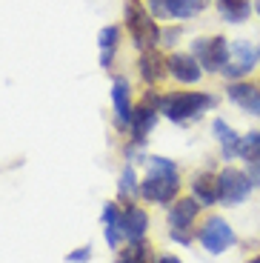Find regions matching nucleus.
<instances>
[{
    "instance_id": "nucleus-1",
    "label": "nucleus",
    "mask_w": 260,
    "mask_h": 263,
    "mask_svg": "<svg viewBox=\"0 0 260 263\" xmlns=\"http://www.w3.org/2000/svg\"><path fill=\"white\" fill-rule=\"evenodd\" d=\"M149 178L140 183V195L146 200H157V203H169L180 189V172L172 160L166 158H149Z\"/></svg>"
},
{
    "instance_id": "nucleus-2",
    "label": "nucleus",
    "mask_w": 260,
    "mask_h": 263,
    "mask_svg": "<svg viewBox=\"0 0 260 263\" xmlns=\"http://www.w3.org/2000/svg\"><path fill=\"white\" fill-rule=\"evenodd\" d=\"M215 103V98H209L203 92H177V95H169V98L160 100V109L166 118L172 120H192L209 109V106Z\"/></svg>"
},
{
    "instance_id": "nucleus-3",
    "label": "nucleus",
    "mask_w": 260,
    "mask_h": 263,
    "mask_svg": "<svg viewBox=\"0 0 260 263\" xmlns=\"http://www.w3.org/2000/svg\"><path fill=\"white\" fill-rule=\"evenodd\" d=\"M126 23H129V32H132V37H135V43L140 49H155L157 46L160 29H157L155 17H152L140 3H129V6H126Z\"/></svg>"
},
{
    "instance_id": "nucleus-4",
    "label": "nucleus",
    "mask_w": 260,
    "mask_h": 263,
    "mask_svg": "<svg viewBox=\"0 0 260 263\" xmlns=\"http://www.w3.org/2000/svg\"><path fill=\"white\" fill-rule=\"evenodd\" d=\"M195 58L203 72H223L229 60L226 37H200L195 40Z\"/></svg>"
},
{
    "instance_id": "nucleus-5",
    "label": "nucleus",
    "mask_w": 260,
    "mask_h": 263,
    "mask_svg": "<svg viewBox=\"0 0 260 263\" xmlns=\"http://www.w3.org/2000/svg\"><path fill=\"white\" fill-rule=\"evenodd\" d=\"M234 229L223 220V217H217V215H212L203 223V229H200V243H203V249L206 252H212V255H220V252H226L229 246H234Z\"/></svg>"
},
{
    "instance_id": "nucleus-6",
    "label": "nucleus",
    "mask_w": 260,
    "mask_h": 263,
    "mask_svg": "<svg viewBox=\"0 0 260 263\" xmlns=\"http://www.w3.org/2000/svg\"><path fill=\"white\" fill-rule=\"evenodd\" d=\"M252 192V180H249L246 172L240 169H226L220 175V200L229 206H237L243 203Z\"/></svg>"
},
{
    "instance_id": "nucleus-7",
    "label": "nucleus",
    "mask_w": 260,
    "mask_h": 263,
    "mask_svg": "<svg viewBox=\"0 0 260 263\" xmlns=\"http://www.w3.org/2000/svg\"><path fill=\"white\" fill-rule=\"evenodd\" d=\"M157 106H160V100L155 98V92H149L135 106V112H132V135L137 140H143L152 132V126L157 123Z\"/></svg>"
},
{
    "instance_id": "nucleus-8",
    "label": "nucleus",
    "mask_w": 260,
    "mask_h": 263,
    "mask_svg": "<svg viewBox=\"0 0 260 263\" xmlns=\"http://www.w3.org/2000/svg\"><path fill=\"white\" fill-rule=\"evenodd\" d=\"M166 66H169V72H172V78L175 80H180V83H197L200 80V74H203V69H200V63H197L192 54H169L166 58Z\"/></svg>"
},
{
    "instance_id": "nucleus-9",
    "label": "nucleus",
    "mask_w": 260,
    "mask_h": 263,
    "mask_svg": "<svg viewBox=\"0 0 260 263\" xmlns=\"http://www.w3.org/2000/svg\"><path fill=\"white\" fill-rule=\"evenodd\" d=\"M192 192H195V200L203 206H212L220 200V178H215L212 172H197L192 178Z\"/></svg>"
},
{
    "instance_id": "nucleus-10",
    "label": "nucleus",
    "mask_w": 260,
    "mask_h": 263,
    "mask_svg": "<svg viewBox=\"0 0 260 263\" xmlns=\"http://www.w3.org/2000/svg\"><path fill=\"white\" fill-rule=\"evenodd\" d=\"M146 212L137 209V206H129V209L120 212V232H123V237H129L132 243L135 240H143L146 235Z\"/></svg>"
},
{
    "instance_id": "nucleus-11",
    "label": "nucleus",
    "mask_w": 260,
    "mask_h": 263,
    "mask_svg": "<svg viewBox=\"0 0 260 263\" xmlns=\"http://www.w3.org/2000/svg\"><path fill=\"white\" fill-rule=\"evenodd\" d=\"M229 100L260 118V92L254 89L252 83H232L229 86Z\"/></svg>"
},
{
    "instance_id": "nucleus-12",
    "label": "nucleus",
    "mask_w": 260,
    "mask_h": 263,
    "mask_svg": "<svg viewBox=\"0 0 260 263\" xmlns=\"http://www.w3.org/2000/svg\"><path fill=\"white\" fill-rule=\"evenodd\" d=\"M112 103H115L117 123H120V126L132 123V98H129V83H126L123 78L115 80V86H112Z\"/></svg>"
},
{
    "instance_id": "nucleus-13",
    "label": "nucleus",
    "mask_w": 260,
    "mask_h": 263,
    "mask_svg": "<svg viewBox=\"0 0 260 263\" xmlns=\"http://www.w3.org/2000/svg\"><path fill=\"white\" fill-rule=\"evenodd\" d=\"M197 212H200V203H197L195 197H180V200L172 206V212H169L172 229H186V226L197 217Z\"/></svg>"
},
{
    "instance_id": "nucleus-14",
    "label": "nucleus",
    "mask_w": 260,
    "mask_h": 263,
    "mask_svg": "<svg viewBox=\"0 0 260 263\" xmlns=\"http://www.w3.org/2000/svg\"><path fill=\"white\" fill-rule=\"evenodd\" d=\"M166 60L160 58V52L157 49H143V54H140V74H143L146 83H157V80L166 74Z\"/></svg>"
},
{
    "instance_id": "nucleus-15",
    "label": "nucleus",
    "mask_w": 260,
    "mask_h": 263,
    "mask_svg": "<svg viewBox=\"0 0 260 263\" xmlns=\"http://www.w3.org/2000/svg\"><path fill=\"white\" fill-rule=\"evenodd\" d=\"M217 12L229 20V23H243L252 14V3L249 0H217Z\"/></svg>"
},
{
    "instance_id": "nucleus-16",
    "label": "nucleus",
    "mask_w": 260,
    "mask_h": 263,
    "mask_svg": "<svg viewBox=\"0 0 260 263\" xmlns=\"http://www.w3.org/2000/svg\"><path fill=\"white\" fill-rule=\"evenodd\" d=\"M232 54L237 58V66L246 69V72H252L254 66L260 63V46L257 43H246V40H240V43H234L232 46Z\"/></svg>"
},
{
    "instance_id": "nucleus-17",
    "label": "nucleus",
    "mask_w": 260,
    "mask_h": 263,
    "mask_svg": "<svg viewBox=\"0 0 260 263\" xmlns=\"http://www.w3.org/2000/svg\"><path fill=\"white\" fill-rule=\"evenodd\" d=\"M212 132L217 135V140H220L223 152H226V158H234V155H237V143H240L237 132H234L232 126H226V120H220V118L212 123Z\"/></svg>"
},
{
    "instance_id": "nucleus-18",
    "label": "nucleus",
    "mask_w": 260,
    "mask_h": 263,
    "mask_svg": "<svg viewBox=\"0 0 260 263\" xmlns=\"http://www.w3.org/2000/svg\"><path fill=\"white\" fill-rule=\"evenodd\" d=\"M163 6L169 17H192L206 6V0H163Z\"/></svg>"
},
{
    "instance_id": "nucleus-19",
    "label": "nucleus",
    "mask_w": 260,
    "mask_h": 263,
    "mask_svg": "<svg viewBox=\"0 0 260 263\" xmlns=\"http://www.w3.org/2000/svg\"><path fill=\"white\" fill-rule=\"evenodd\" d=\"M237 155L246 158L249 163H260V132H249L237 143Z\"/></svg>"
},
{
    "instance_id": "nucleus-20",
    "label": "nucleus",
    "mask_w": 260,
    "mask_h": 263,
    "mask_svg": "<svg viewBox=\"0 0 260 263\" xmlns=\"http://www.w3.org/2000/svg\"><path fill=\"white\" fill-rule=\"evenodd\" d=\"M117 263H155V257H152V246L143 243V240H135L132 249H126V255L120 257Z\"/></svg>"
},
{
    "instance_id": "nucleus-21",
    "label": "nucleus",
    "mask_w": 260,
    "mask_h": 263,
    "mask_svg": "<svg viewBox=\"0 0 260 263\" xmlns=\"http://www.w3.org/2000/svg\"><path fill=\"white\" fill-rule=\"evenodd\" d=\"M98 43H100V52H103L100 63L109 66V52H115V43H117V29H115V26H106L103 32H100Z\"/></svg>"
},
{
    "instance_id": "nucleus-22",
    "label": "nucleus",
    "mask_w": 260,
    "mask_h": 263,
    "mask_svg": "<svg viewBox=\"0 0 260 263\" xmlns=\"http://www.w3.org/2000/svg\"><path fill=\"white\" fill-rule=\"evenodd\" d=\"M137 192H140V186H137V178H135V166H126L123 175H120V195L135 197Z\"/></svg>"
},
{
    "instance_id": "nucleus-23",
    "label": "nucleus",
    "mask_w": 260,
    "mask_h": 263,
    "mask_svg": "<svg viewBox=\"0 0 260 263\" xmlns=\"http://www.w3.org/2000/svg\"><path fill=\"white\" fill-rule=\"evenodd\" d=\"M89 257H91V246H83V249L66 255V260H69V263H83V260H89Z\"/></svg>"
},
{
    "instance_id": "nucleus-24",
    "label": "nucleus",
    "mask_w": 260,
    "mask_h": 263,
    "mask_svg": "<svg viewBox=\"0 0 260 263\" xmlns=\"http://www.w3.org/2000/svg\"><path fill=\"white\" fill-rule=\"evenodd\" d=\"M223 74H229V78H243V74H249V72L234 63V66H226V69H223Z\"/></svg>"
},
{
    "instance_id": "nucleus-25",
    "label": "nucleus",
    "mask_w": 260,
    "mask_h": 263,
    "mask_svg": "<svg viewBox=\"0 0 260 263\" xmlns=\"http://www.w3.org/2000/svg\"><path fill=\"white\" fill-rule=\"evenodd\" d=\"M249 180L260 186V163H252V166H249Z\"/></svg>"
},
{
    "instance_id": "nucleus-26",
    "label": "nucleus",
    "mask_w": 260,
    "mask_h": 263,
    "mask_svg": "<svg viewBox=\"0 0 260 263\" xmlns=\"http://www.w3.org/2000/svg\"><path fill=\"white\" fill-rule=\"evenodd\" d=\"M157 263H180V260H177V257H172V255H166V257H160Z\"/></svg>"
},
{
    "instance_id": "nucleus-27",
    "label": "nucleus",
    "mask_w": 260,
    "mask_h": 263,
    "mask_svg": "<svg viewBox=\"0 0 260 263\" xmlns=\"http://www.w3.org/2000/svg\"><path fill=\"white\" fill-rule=\"evenodd\" d=\"M249 263H260V257H254V260H249Z\"/></svg>"
},
{
    "instance_id": "nucleus-28",
    "label": "nucleus",
    "mask_w": 260,
    "mask_h": 263,
    "mask_svg": "<svg viewBox=\"0 0 260 263\" xmlns=\"http://www.w3.org/2000/svg\"><path fill=\"white\" fill-rule=\"evenodd\" d=\"M257 12H260V0H257Z\"/></svg>"
}]
</instances>
